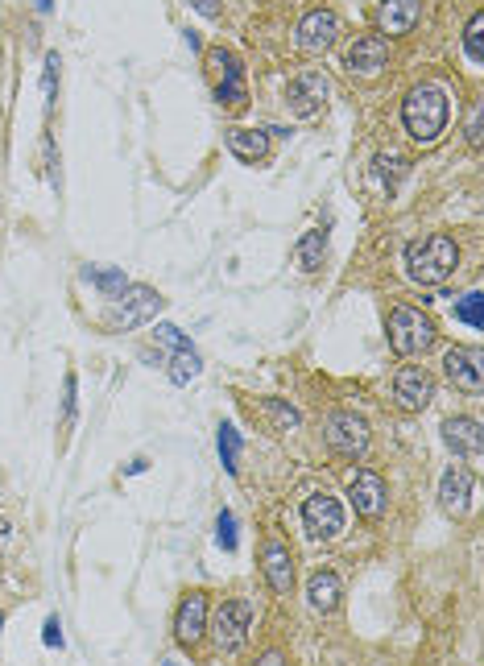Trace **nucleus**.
Here are the masks:
<instances>
[{"label": "nucleus", "instance_id": "c756f323", "mask_svg": "<svg viewBox=\"0 0 484 666\" xmlns=\"http://www.w3.org/2000/svg\"><path fill=\"white\" fill-rule=\"evenodd\" d=\"M87 278H92V282H96V286H100V290H104L108 298H116L120 290H125V286H129V282H125V278H120V274H108V269H87Z\"/></svg>", "mask_w": 484, "mask_h": 666}, {"label": "nucleus", "instance_id": "393cba45", "mask_svg": "<svg viewBox=\"0 0 484 666\" xmlns=\"http://www.w3.org/2000/svg\"><path fill=\"white\" fill-rule=\"evenodd\" d=\"M464 54H468L472 67L484 63V13H472V21L464 29Z\"/></svg>", "mask_w": 484, "mask_h": 666}, {"label": "nucleus", "instance_id": "b1692460", "mask_svg": "<svg viewBox=\"0 0 484 666\" xmlns=\"http://www.w3.org/2000/svg\"><path fill=\"white\" fill-rule=\"evenodd\" d=\"M257 410L269 418V431H274V435H286V431H294V427H298V410H294V406H286V402H278V398L257 402Z\"/></svg>", "mask_w": 484, "mask_h": 666}, {"label": "nucleus", "instance_id": "2eb2a0df", "mask_svg": "<svg viewBox=\"0 0 484 666\" xmlns=\"http://www.w3.org/2000/svg\"><path fill=\"white\" fill-rule=\"evenodd\" d=\"M472 489H476L472 468H447V472H443L439 501H443V509L451 513V518H464V513H468V505H472Z\"/></svg>", "mask_w": 484, "mask_h": 666}, {"label": "nucleus", "instance_id": "4be33fe9", "mask_svg": "<svg viewBox=\"0 0 484 666\" xmlns=\"http://www.w3.org/2000/svg\"><path fill=\"white\" fill-rule=\"evenodd\" d=\"M294 257H298V265L307 269V274H315V269L323 265V257H327V232H323V228H311L307 236L298 240Z\"/></svg>", "mask_w": 484, "mask_h": 666}, {"label": "nucleus", "instance_id": "7ed1b4c3", "mask_svg": "<svg viewBox=\"0 0 484 666\" xmlns=\"http://www.w3.org/2000/svg\"><path fill=\"white\" fill-rule=\"evenodd\" d=\"M435 323L414 311V307H393L389 315V344L398 356H422V352H431L435 348Z\"/></svg>", "mask_w": 484, "mask_h": 666}, {"label": "nucleus", "instance_id": "4468645a", "mask_svg": "<svg viewBox=\"0 0 484 666\" xmlns=\"http://www.w3.org/2000/svg\"><path fill=\"white\" fill-rule=\"evenodd\" d=\"M385 63H389V46H385V38H381V34H365V38H356V42L348 46V54H344V67H348L352 75H360V79H373Z\"/></svg>", "mask_w": 484, "mask_h": 666}, {"label": "nucleus", "instance_id": "20e7f679", "mask_svg": "<svg viewBox=\"0 0 484 666\" xmlns=\"http://www.w3.org/2000/svg\"><path fill=\"white\" fill-rule=\"evenodd\" d=\"M207 63H211V71L220 75L216 100H220L224 108L240 112V108H245V100H249V92H245V67H240V58H236L232 50L216 46V50H207Z\"/></svg>", "mask_w": 484, "mask_h": 666}, {"label": "nucleus", "instance_id": "423d86ee", "mask_svg": "<svg viewBox=\"0 0 484 666\" xmlns=\"http://www.w3.org/2000/svg\"><path fill=\"white\" fill-rule=\"evenodd\" d=\"M327 443L331 451H340V456L356 460V456H365V447H369V422L352 414V410H336L327 418Z\"/></svg>", "mask_w": 484, "mask_h": 666}, {"label": "nucleus", "instance_id": "58836bf2", "mask_svg": "<svg viewBox=\"0 0 484 666\" xmlns=\"http://www.w3.org/2000/svg\"><path fill=\"white\" fill-rule=\"evenodd\" d=\"M0 625H5V617H0Z\"/></svg>", "mask_w": 484, "mask_h": 666}, {"label": "nucleus", "instance_id": "e433bc0d", "mask_svg": "<svg viewBox=\"0 0 484 666\" xmlns=\"http://www.w3.org/2000/svg\"><path fill=\"white\" fill-rule=\"evenodd\" d=\"M5 538H9V522L0 518V547H5Z\"/></svg>", "mask_w": 484, "mask_h": 666}, {"label": "nucleus", "instance_id": "39448f33", "mask_svg": "<svg viewBox=\"0 0 484 666\" xmlns=\"http://www.w3.org/2000/svg\"><path fill=\"white\" fill-rule=\"evenodd\" d=\"M327 96H331L327 75L307 71V75H298V79L286 87V108H290V116H298V120H315V116L327 108Z\"/></svg>", "mask_w": 484, "mask_h": 666}, {"label": "nucleus", "instance_id": "7c9ffc66", "mask_svg": "<svg viewBox=\"0 0 484 666\" xmlns=\"http://www.w3.org/2000/svg\"><path fill=\"white\" fill-rule=\"evenodd\" d=\"M216 538H220V547H224V551H236V518H232L228 509L216 518Z\"/></svg>", "mask_w": 484, "mask_h": 666}, {"label": "nucleus", "instance_id": "9d476101", "mask_svg": "<svg viewBox=\"0 0 484 666\" xmlns=\"http://www.w3.org/2000/svg\"><path fill=\"white\" fill-rule=\"evenodd\" d=\"M249 621H253L249 600H228L224 609L216 613V646L224 654H236L240 646L249 642Z\"/></svg>", "mask_w": 484, "mask_h": 666}, {"label": "nucleus", "instance_id": "1a4fd4ad", "mask_svg": "<svg viewBox=\"0 0 484 666\" xmlns=\"http://www.w3.org/2000/svg\"><path fill=\"white\" fill-rule=\"evenodd\" d=\"M298 50H307V54H323L340 42V17L331 13V9H315L298 21Z\"/></svg>", "mask_w": 484, "mask_h": 666}, {"label": "nucleus", "instance_id": "6ab92c4d", "mask_svg": "<svg viewBox=\"0 0 484 666\" xmlns=\"http://www.w3.org/2000/svg\"><path fill=\"white\" fill-rule=\"evenodd\" d=\"M261 567H265V580H269V588H274V592H290L294 588V559H290V551L282 547L278 538L265 542Z\"/></svg>", "mask_w": 484, "mask_h": 666}, {"label": "nucleus", "instance_id": "c9c22d12", "mask_svg": "<svg viewBox=\"0 0 484 666\" xmlns=\"http://www.w3.org/2000/svg\"><path fill=\"white\" fill-rule=\"evenodd\" d=\"M75 418V377H67V422Z\"/></svg>", "mask_w": 484, "mask_h": 666}, {"label": "nucleus", "instance_id": "c85d7f7f", "mask_svg": "<svg viewBox=\"0 0 484 666\" xmlns=\"http://www.w3.org/2000/svg\"><path fill=\"white\" fill-rule=\"evenodd\" d=\"M154 340H158V348H166V352H178V348H187V336H183V331H178L174 323H158Z\"/></svg>", "mask_w": 484, "mask_h": 666}, {"label": "nucleus", "instance_id": "a878e982", "mask_svg": "<svg viewBox=\"0 0 484 666\" xmlns=\"http://www.w3.org/2000/svg\"><path fill=\"white\" fill-rule=\"evenodd\" d=\"M456 319L468 323L472 331L484 327V294H480V290H472V294H464V298L456 302Z\"/></svg>", "mask_w": 484, "mask_h": 666}, {"label": "nucleus", "instance_id": "5701e85b", "mask_svg": "<svg viewBox=\"0 0 484 666\" xmlns=\"http://www.w3.org/2000/svg\"><path fill=\"white\" fill-rule=\"evenodd\" d=\"M199 369H203V360H199V352L187 344V348H178V352H170V365H166V377L174 381V385H187V381H195L199 377Z\"/></svg>", "mask_w": 484, "mask_h": 666}, {"label": "nucleus", "instance_id": "a211bd4d", "mask_svg": "<svg viewBox=\"0 0 484 666\" xmlns=\"http://www.w3.org/2000/svg\"><path fill=\"white\" fill-rule=\"evenodd\" d=\"M422 17V0H381V9H377V29L381 34H410V29L418 25Z\"/></svg>", "mask_w": 484, "mask_h": 666}, {"label": "nucleus", "instance_id": "412c9836", "mask_svg": "<svg viewBox=\"0 0 484 666\" xmlns=\"http://www.w3.org/2000/svg\"><path fill=\"white\" fill-rule=\"evenodd\" d=\"M228 149L240 162H261L269 154V137L257 129H228Z\"/></svg>", "mask_w": 484, "mask_h": 666}, {"label": "nucleus", "instance_id": "9b49d317", "mask_svg": "<svg viewBox=\"0 0 484 666\" xmlns=\"http://www.w3.org/2000/svg\"><path fill=\"white\" fill-rule=\"evenodd\" d=\"M393 398H398L402 410H427L435 398V377L422 365H406L393 377Z\"/></svg>", "mask_w": 484, "mask_h": 666}, {"label": "nucleus", "instance_id": "f704fd0d", "mask_svg": "<svg viewBox=\"0 0 484 666\" xmlns=\"http://www.w3.org/2000/svg\"><path fill=\"white\" fill-rule=\"evenodd\" d=\"M468 141L480 145V104L472 108V120H468Z\"/></svg>", "mask_w": 484, "mask_h": 666}, {"label": "nucleus", "instance_id": "72a5a7b5", "mask_svg": "<svg viewBox=\"0 0 484 666\" xmlns=\"http://www.w3.org/2000/svg\"><path fill=\"white\" fill-rule=\"evenodd\" d=\"M187 5H195L203 17H211V21H216L220 17V5H216V0H187Z\"/></svg>", "mask_w": 484, "mask_h": 666}, {"label": "nucleus", "instance_id": "ddd939ff", "mask_svg": "<svg viewBox=\"0 0 484 666\" xmlns=\"http://www.w3.org/2000/svg\"><path fill=\"white\" fill-rule=\"evenodd\" d=\"M443 443L472 468L484 460V431H480L476 418H447L443 422Z\"/></svg>", "mask_w": 484, "mask_h": 666}, {"label": "nucleus", "instance_id": "f257e3e1", "mask_svg": "<svg viewBox=\"0 0 484 666\" xmlns=\"http://www.w3.org/2000/svg\"><path fill=\"white\" fill-rule=\"evenodd\" d=\"M447 112H451V104H447L443 87L439 83H418L402 104V125L418 145H431L447 129Z\"/></svg>", "mask_w": 484, "mask_h": 666}, {"label": "nucleus", "instance_id": "dca6fc26", "mask_svg": "<svg viewBox=\"0 0 484 666\" xmlns=\"http://www.w3.org/2000/svg\"><path fill=\"white\" fill-rule=\"evenodd\" d=\"M207 633V596L191 592L183 604H178V617H174V638L183 646H195Z\"/></svg>", "mask_w": 484, "mask_h": 666}, {"label": "nucleus", "instance_id": "aec40b11", "mask_svg": "<svg viewBox=\"0 0 484 666\" xmlns=\"http://www.w3.org/2000/svg\"><path fill=\"white\" fill-rule=\"evenodd\" d=\"M340 596H344V584H340V575H336V571H315V575H311L307 600H311V609H315V613H336Z\"/></svg>", "mask_w": 484, "mask_h": 666}, {"label": "nucleus", "instance_id": "0eeeda50", "mask_svg": "<svg viewBox=\"0 0 484 666\" xmlns=\"http://www.w3.org/2000/svg\"><path fill=\"white\" fill-rule=\"evenodd\" d=\"M344 489H348V501L360 518H381L385 513V480L369 468H352L344 476Z\"/></svg>", "mask_w": 484, "mask_h": 666}, {"label": "nucleus", "instance_id": "bb28decb", "mask_svg": "<svg viewBox=\"0 0 484 666\" xmlns=\"http://www.w3.org/2000/svg\"><path fill=\"white\" fill-rule=\"evenodd\" d=\"M220 460L236 476V468H240V435H236V427H228V422H220Z\"/></svg>", "mask_w": 484, "mask_h": 666}, {"label": "nucleus", "instance_id": "6e6552de", "mask_svg": "<svg viewBox=\"0 0 484 666\" xmlns=\"http://www.w3.org/2000/svg\"><path fill=\"white\" fill-rule=\"evenodd\" d=\"M302 526L311 538H336L344 530V505L327 493H311L302 501Z\"/></svg>", "mask_w": 484, "mask_h": 666}, {"label": "nucleus", "instance_id": "473e14b6", "mask_svg": "<svg viewBox=\"0 0 484 666\" xmlns=\"http://www.w3.org/2000/svg\"><path fill=\"white\" fill-rule=\"evenodd\" d=\"M42 642H46V646H63V629H58V617H50V621H46Z\"/></svg>", "mask_w": 484, "mask_h": 666}, {"label": "nucleus", "instance_id": "f8f14e48", "mask_svg": "<svg viewBox=\"0 0 484 666\" xmlns=\"http://www.w3.org/2000/svg\"><path fill=\"white\" fill-rule=\"evenodd\" d=\"M116 298H125V302H120V307L108 315V323H112V327H125V331L137 327V323H145L149 315L162 307V294L149 290V286H125Z\"/></svg>", "mask_w": 484, "mask_h": 666}, {"label": "nucleus", "instance_id": "cd10ccee", "mask_svg": "<svg viewBox=\"0 0 484 666\" xmlns=\"http://www.w3.org/2000/svg\"><path fill=\"white\" fill-rule=\"evenodd\" d=\"M373 166H377V174H381L385 183H389V191H393V183H398V178L406 174V158H398V154H389V158L381 154V158H377Z\"/></svg>", "mask_w": 484, "mask_h": 666}, {"label": "nucleus", "instance_id": "2f4dec72", "mask_svg": "<svg viewBox=\"0 0 484 666\" xmlns=\"http://www.w3.org/2000/svg\"><path fill=\"white\" fill-rule=\"evenodd\" d=\"M54 79H58V54H46V79H42V87H46V104L54 100Z\"/></svg>", "mask_w": 484, "mask_h": 666}, {"label": "nucleus", "instance_id": "f03ea898", "mask_svg": "<svg viewBox=\"0 0 484 666\" xmlns=\"http://www.w3.org/2000/svg\"><path fill=\"white\" fill-rule=\"evenodd\" d=\"M456 265H460V245L447 232H431V236L414 240V245L406 249V269H410V278L422 282V286L447 282L451 274H456Z\"/></svg>", "mask_w": 484, "mask_h": 666}, {"label": "nucleus", "instance_id": "f3484780", "mask_svg": "<svg viewBox=\"0 0 484 666\" xmlns=\"http://www.w3.org/2000/svg\"><path fill=\"white\" fill-rule=\"evenodd\" d=\"M480 348H451L443 369L451 377V385L464 389V393H480Z\"/></svg>", "mask_w": 484, "mask_h": 666}, {"label": "nucleus", "instance_id": "4c0bfd02", "mask_svg": "<svg viewBox=\"0 0 484 666\" xmlns=\"http://www.w3.org/2000/svg\"><path fill=\"white\" fill-rule=\"evenodd\" d=\"M34 5H38L42 13H50V0H34Z\"/></svg>", "mask_w": 484, "mask_h": 666}]
</instances>
